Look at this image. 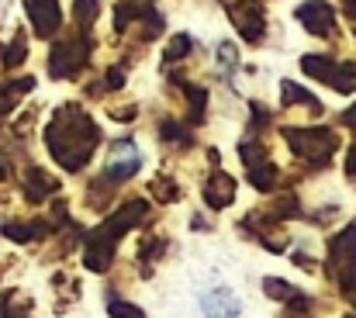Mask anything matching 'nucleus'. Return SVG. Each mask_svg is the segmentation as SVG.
<instances>
[{"instance_id":"obj_1","label":"nucleus","mask_w":356,"mask_h":318,"mask_svg":"<svg viewBox=\"0 0 356 318\" xmlns=\"http://www.w3.org/2000/svg\"><path fill=\"white\" fill-rule=\"evenodd\" d=\"M97 138H101V132H97V125L90 121V114H87L83 107H73V104L59 107V111L52 114L49 128H45V142H49L52 156H56L66 170H80V166L90 159Z\"/></svg>"},{"instance_id":"obj_2","label":"nucleus","mask_w":356,"mask_h":318,"mask_svg":"<svg viewBox=\"0 0 356 318\" xmlns=\"http://www.w3.org/2000/svg\"><path fill=\"white\" fill-rule=\"evenodd\" d=\"M301 70H305L308 77H315V80H322V84L343 90V94H353L356 90L353 63H336V59H329V56H305V59H301Z\"/></svg>"},{"instance_id":"obj_3","label":"nucleus","mask_w":356,"mask_h":318,"mask_svg":"<svg viewBox=\"0 0 356 318\" xmlns=\"http://www.w3.org/2000/svg\"><path fill=\"white\" fill-rule=\"evenodd\" d=\"M287 135V142L301 152V156H308V159H329V152H336V145H339V135L336 132H325V128H287L284 132Z\"/></svg>"},{"instance_id":"obj_4","label":"nucleus","mask_w":356,"mask_h":318,"mask_svg":"<svg viewBox=\"0 0 356 318\" xmlns=\"http://www.w3.org/2000/svg\"><path fill=\"white\" fill-rule=\"evenodd\" d=\"M87 59H90V42L87 38H70V42L52 45L49 70H52V77H73L76 70L87 66Z\"/></svg>"},{"instance_id":"obj_5","label":"nucleus","mask_w":356,"mask_h":318,"mask_svg":"<svg viewBox=\"0 0 356 318\" xmlns=\"http://www.w3.org/2000/svg\"><path fill=\"white\" fill-rule=\"evenodd\" d=\"M232 24L238 28V35H242L245 42H259L263 31H266L263 3H259V0H238V3H232Z\"/></svg>"},{"instance_id":"obj_6","label":"nucleus","mask_w":356,"mask_h":318,"mask_svg":"<svg viewBox=\"0 0 356 318\" xmlns=\"http://www.w3.org/2000/svg\"><path fill=\"white\" fill-rule=\"evenodd\" d=\"M298 21L312 31V35H332L336 31V10L325 0H308L298 7Z\"/></svg>"},{"instance_id":"obj_7","label":"nucleus","mask_w":356,"mask_h":318,"mask_svg":"<svg viewBox=\"0 0 356 318\" xmlns=\"http://www.w3.org/2000/svg\"><path fill=\"white\" fill-rule=\"evenodd\" d=\"M28 17H31V28L38 38H49L59 31L63 24V10H59V0H28Z\"/></svg>"},{"instance_id":"obj_8","label":"nucleus","mask_w":356,"mask_h":318,"mask_svg":"<svg viewBox=\"0 0 356 318\" xmlns=\"http://www.w3.org/2000/svg\"><path fill=\"white\" fill-rule=\"evenodd\" d=\"M138 166H142L138 152H135L131 145L118 142V145H115V156H111V159H108V166H104V173H108L111 180H128Z\"/></svg>"},{"instance_id":"obj_9","label":"nucleus","mask_w":356,"mask_h":318,"mask_svg":"<svg viewBox=\"0 0 356 318\" xmlns=\"http://www.w3.org/2000/svg\"><path fill=\"white\" fill-rule=\"evenodd\" d=\"M201 308H204V315L208 318H236L238 315L236 294H232V291H225V287L208 291V294H204V301H201Z\"/></svg>"},{"instance_id":"obj_10","label":"nucleus","mask_w":356,"mask_h":318,"mask_svg":"<svg viewBox=\"0 0 356 318\" xmlns=\"http://www.w3.org/2000/svg\"><path fill=\"white\" fill-rule=\"evenodd\" d=\"M232 194H236V184H232L229 177H215V184L208 187V201H211L215 208L229 205V201H232Z\"/></svg>"},{"instance_id":"obj_11","label":"nucleus","mask_w":356,"mask_h":318,"mask_svg":"<svg viewBox=\"0 0 356 318\" xmlns=\"http://www.w3.org/2000/svg\"><path fill=\"white\" fill-rule=\"evenodd\" d=\"M97 14H101V0H73V17L80 21V28H90Z\"/></svg>"},{"instance_id":"obj_12","label":"nucleus","mask_w":356,"mask_h":318,"mask_svg":"<svg viewBox=\"0 0 356 318\" xmlns=\"http://www.w3.org/2000/svg\"><path fill=\"white\" fill-rule=\"evenodd\" d=\"M284 104H305V107H315V97L305 90V87H294L291 80H284Z\"/></svg>"},{"instance_id":"obj_13","label":"nucleus","mask_w":356,"mask_h":318,"mask_svg":"<svg viewBox=\"0 0 356 318\" xmlns=\"http://www.w3.org/2000/svg\"><path fill=\"white\" fill-rule=\"evenodd\" d=\"M24 56H28V45H24V35H17V38L7 45V52H3V66L14 70L17 63H24Z\"/></svg>"},{"instance_id":"obj_14","label":"nucleus","mask_w":356,"mask_h":318,"mask_svg":"<svg viewBox=\"0 0 356 318\" xmlns=\"http://www.w3.org/2000/svg\"><path fill=\"white\" fill-rule=\"evenodd\" d=\"M191 52V38L187 35H177L173 42H170V49H166V59H180V56H187Z\"/></svg>"},{"instance_id":"obj_15","label":"nucleus","mask_w":356,"mask_h":318,"mask_svg":"<svg viewBox=\"0 0 356 318\" xmlns=\"http://www.w3.org/2000/svg\"><path fill=\"white\" fill-rule=\"evenodd\" d=\"M111 312L121 318H142V312L138 308H131V305H111Z\"/></svg>"},{"instance_id":"obj_16","label":"nucleus","mask_w":356,"mask_h":318,"mask_svg":"<svg viewBox=\"0 0 356 318\" xmlns=\"http://www.w3.org/2000/svg\"><path fill=\"white\" fill-rule=\"evenodd\" d=\"M121 84H124L121 70H111V77H108V87H121Z\"/></svg>"},{"instance_id":"obj_17","label":"nucleus","mask_w":356,"mask_h":318,"mask_svg":"<svg viewBox=\"0 0 356 318\" xmlns=\"http://www.w3.org/2000/svg\"><path fill=\"white\" fill-rule=\"evenodd\" d=\"M343 121H346V125H350V128H356V104L350 107V111H346V114H343Z\"/></svg>"},{"instance_id":"obj_18","label":"nucleus","mask_w":356,"mask_h":318,"mask_svg":"<svg viewBox=\"0 0 356 318\" xmlns=\"http://www.w3.org/2000/svg\"><path fill=\"white\" fill-rule=\"evenodd\" d=\"M346 170H350V173H356V149L350 152V159H346Z\"/></svg>"},{"instance_id":"obj_19","label":"nucleus","mask_w":356,"mask_h":318,"mask_svg":"<svg viewBox=\"0 0 356 318\" xmlns=\"http://www.w3.org/2000/svg\"><path fill=\"white\" fill-rule=\"evenodd\" d=\"M346 3H356V0H346Z\"/></svg>"}]
</instances>
